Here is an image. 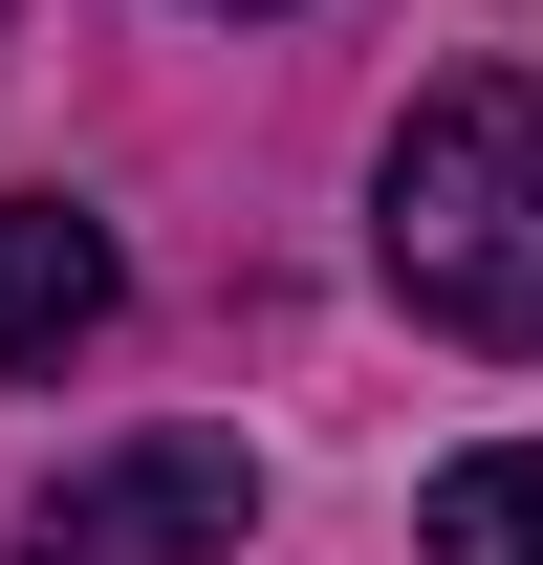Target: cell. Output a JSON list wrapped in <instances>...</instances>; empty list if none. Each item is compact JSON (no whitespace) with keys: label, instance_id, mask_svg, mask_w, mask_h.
<instances>
[{"label":"cell","instance_id":"cell-4","mask_svg":"<svg viewBox=\"0 0 543 565\" xmlns=\"http://www.w3.org/2000/svg\"><path fill=\"white\" fill-rule=\"evenodd\" d=\"M413 544H435V565H543V457H522V435L457 457V479L413 500Z\"/></svg>","mask_w":543,"mask_h":565},{"label":"cell","instance_id":"cell-1","mask_svg":"<svg viewBox=\"0 0 543 565\" xmlns=\"http://www.w3.org/2000/svg\"><path fill=\"white\" fill-rule=\"evenodd\" d=\"M370 239H392L413 327H457V349H543V87H522V66L413 87L392 174H370Z\"/></svg>","mask_w":543,"mask_h":565},{"label":"cell","instance_id":"cell-5","mask_svg":"<svg viewBox=\"0 0 543 565\" xmlns=\"http://www.w3.org/2000/svg\"><path fill=\"white\" fill-rule=\"evenodd\" d=\"M239 22H262V0H239Z\"/></svg>","mask_w":543,"mask_h":565},{"label":"cell","instance_id":"cell-2","mask_svg":"<svg viewBox=\"0 0 543 565\" xmlns=\"http://www.w3.org/2000/svg\"><path fill=\"white\" fill-rule=\"evenodd\" d=\"M239 522H262L239 435H131V457H87L22 522V565H239Z\"/></svg>","mask_w":543,"mask_h":565},{"label":"cell","instance_id":"cell-3","mask_svg":"<svg viewBox=\"0 0 543 565\" xmlns=\"http://www.w3.org/2000/svg\"><path fill=\"white\" fill-rule=\"evenodd\" d=\"M87 327H109V217L0 196V370H66Z\"/></svg>","mask_w":543,"mask_h":565}]
</instances>
